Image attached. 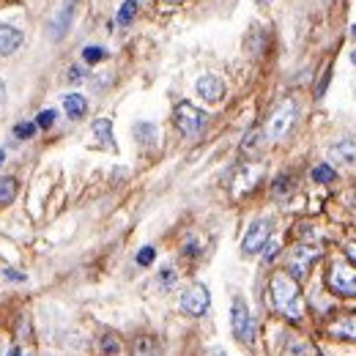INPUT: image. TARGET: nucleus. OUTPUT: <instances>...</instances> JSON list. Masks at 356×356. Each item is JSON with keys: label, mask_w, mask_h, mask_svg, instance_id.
<instances>
[{"label": "nucleus", "mask_w": 356, "mask_h": 356, "mask_svg": "<svg viewBox=\"0 0 356 356\" xmlns=\"http://www.w3.org/2000/svg\"><path fill=\"white\" fill-rule=\"evenodd\" d=\"M271 302H274V307H277L280 315H285L291 321H299L305 315V302H302L299 285L285 271H277L271 277Z\"/></svg>", "instance_id": "1"}, {"label": "nucleus", "mask_w": 356, "mask_h": 356, "mask_svg": "<svg viewBox=\"0 0 356 356\" xmlns=\"http://www.w3.org/2000/svg\"><path fill=\"white\" fill-rule=\"evenodd\" d=\"M230 329H233V337L238 343H252L255 337V321H252V312L247 307L244 299H233V307H230Z\"/></svg>", "instance_id": "2"}, {"label": "nucleus", "mask_w": 356, "mask_h": 356, "mask_svg": "<svg viewBox=\"0 0 356 356\" xmlns=\"http://www.w3.org/2000/svg\"><path fill=\"white\" fill-rule=\"evenodd\" d=\"M293 121H296V102H293V99H282L266 124L268 140H282L285 134L291 132Z\"/></svg>", "instance_id": "3"}, {"label": "nucleus", "mask_w": 356, "mask_h": 356, "mask_svg": "<svg viewBox=\"0 0 356 356\" xmlns=\"http://www.w3.org/2000/svg\"><path fill=\"white\" fill-rule=\"evenodd\" d=\"M173 121H176L178 132L184 134V137H197V134L203 132V127H206V113L197 110V107L189 104V102H181L176 107Z\"/></svg>", "instance_id": "4"}, {"label": "nucleus", "mask_w": 356, "mask_h": 356, "mask_svg": "<svg viewBox=\"0 0 356 356\" xmlns=\"http://www.w3.org/2000/svg\"><path fill=\"white\" fill-rule=\"evenodd\" d=\"M209 307H211V293H209L206 285L195 282V285H189V288L181 293V312H186V315H192V318H200V315L209 312Z\"/></svg>", "instance_id": "5"}, {"label": "nucleus", "mask_w": 356, "mask_h": 356, "mask_svg": "<svg viewBox=\"0 0 356 356\" xmlns=\"http://www.w3.org/2000/svg\"><path fill=\"white\" fill-rule=\"evenodd\" d=\"M318 255H321V250L318 247H310V244H299V247H293V252H291V258H288V268H291V277L293 280H302L310 266L318 261Z\"/></svg>", "instance_id": "6"}, {"label": "nucleus", "mask_w": 356, "mask_h": 356, "mask_svg": "<svg viewBox=\"0 0 356 356\" xmlns=\"http://www.w3.org/2000/svg\"><path fill=\"white\" fill-rule=\"evenodd\" d=\"M268 238H271V222H268V220L252 222L250 225V230H247V236H244V241H241L244 255H258V252H264V247L268 244Z\"/></svg>", "instance_id": "7"}, {"label": "nucleus", "mask_w": 356, "mask_h": 356, "mask_svg": "<svg viewBox=\"0 0 356 356\" xmlns=\"http://www.w3.org/2000/svg\"><path fill=\"white\" fill-rule=\"evenodd\" d=\"M329 288L340 296H356V271L346 266H332L329 271Z\"/></svg>", "instance_id": "8"}, {"label": "nucleus", "mask_w": 356, "mask_h": 356, "mask_svg": "<svg viewBox=\"0 0 356 356\" xmlns=\"http://www.w3.org/2000/svg\"><path fill=\"white\" fill-rule=\"evenodd\" d=\"M195 90H197V96H200L203 102L217 104V102H222V96H225V83L217 74H203V77L197 80Z\"/></svg>", "instance_id": "9"}, {"label": "nucleus", "mask_w": 356, "mask_h": 356, "mask_svg": "<svg viewBox=\"0 0 356 356\" xmlns=\"http://www.w3.org/2000/svg\"><path fill=\"white\" fill-rule=\"evenodd\" d=\"M280 356H321L318 354V348L307 343L305 337H296V334H291L288 332V337H285V343H282V351Z\"/></svg>", "instance_id": "10"}, {"label": "nucleus", "mask_w": 356, "mask_h": 356, "mask_svg": "<svg viewBox=\"0 0 356 356\" xmlns=\"http://www.w3.org/2000/svg\"><path fill=\"white\" fill-rule=\"evenodd\" d=\"M72 17H74V0H66L60 6V11L55 14V19H52V39H63L66 36V31L72 28Z\"/></svg>", "instance_id": "11"}, {"label": "nucleus", "mask_w": 356, "mask_h": 356, "mask_svg": "<svg viewBox=\"0 0 356 356\" xmlns=\"http://www.w3.org/2000/svg\"><path fill=\"white\" fill-rule=\"evenodd\" d=\"M22 47V31L17 25H0V55H14Z\"/></svg>", "instance_id": "12"}, {"label": "nucleus", "mask_w": 356, "mask_h": 356, "mask_svg": "<svg viewBox=\"0 0 356 356\" xmlns=\"http://www.w3.org/2000/svg\"><path fill=\"white\" fill-rule=\"evenodd\" d=\"M329 156H332L334 162H340V165H356V140L346 137V140L334 143V145L329 148Z\"/></svg>", "instance_id": "13"}, {"label": "nucleus", "mask_w": 356, "mask_h": 356, "mask_svg": "<svg viewBox=\"0 0 356 356\" xmlns=\"http://www.w3.org/2000/svg\"><path fill=\"white\" fill-rule=\"evenodd\" d=\"M329 334L343 337V340H356V312L332 321V323H329Z\"/></svg>", "instance_id": "14"}, {"label": "nucleus", "mask_w": 356, "mask_h": 356, "mask_svg": "<svg viewBox=\"0 0 356 356\" xmlns=\"http://www.w3.org/2000/svg\"><path fill=\"white\" fill-rule=\"evenodd\" d=\"M132 356H162V348H159V340L151 337V334H140L134 340Z\"/></svg>", "instance_id": "15"}, {"label": "nucleus", "mask_w": 356, "mask_h": 356, "mask_svg": "<svg viewBox=\"0 0 356 356\" xmlns=\"http://www.w3.org/2000/svg\"><path fill=\"white\" fill-rule=\"evenodd\" d=\"M63 110L69 118H83L88 110V102L83 99V93H66L63 96Z\"/></svg>", "instance_id": "16"}, {"label": "nucleus", "mask_w": 356, "mask_h": 356, "mask_svg": "<svg viewBox=\"0 0 356 356\" xmlns=\"http://www.w3.org/2000/svg\"><path fill=\"white\" fill-rule=\"evenodd\" d=\"M93 134H96V140H99L104 148H115V143H113V124H110L107 118L93 121Z\"/></svg>", "instance_id": "17"}, {"label": "nucleus", "mask_w": 356, "mask_h": 356, "mask_svg": "<svg viewBox=\"0 0 356 356\" xmlns=\"http://www.w3.org/2000/svg\"><path fill=\"white\" fill-rule=\"evenodd\" d=\"M134 137H137V143H154L156 140V127L148 124V121H140V124H134Z\"/></svg>", "instance_id": "18"}, {"label": "nucleus", "mask_w": 356, "mask_h": 356, "mask_svg": "<svg viewBox=\"0 0 356 356\" xmlns=\"http://www.w3.org/2000/svg\"><path fill=\"white\" fill-rule=\"evenodd\" d=\"M17 195V178H0V206L11 203Z\"/></svg>", "instance_id": "19"}, {"label": "nucleus", "mask_w": 356, "mask_h": 356, "mask_svg": "<svg viewBox=\"0 0 356 356\" xmlns=\"http://www.w3.org/2000/svg\"><path fill=\"white\" fill-rule=\"evenodd\" d=\"M137 14V0H124L118 8V25H129Z\"/></svg>", "instance_id": "20"}, {"label": "nucleus", "mask_w": 356, "mask_h": 356, "mask_svg": "<svg viewBox=\"0 0 356 356\" xmlns=\"http://www.w3.org/2000/svg\"><path fill=\"white\" fill-rule=\"evenodd\" d=\"M312 181L329 184V181H334V170H332L329 165H315V168H312Z\"/></svg>", "instance_id": "21"}, {"label": "nucleus", "mask_w": 356, "mask_h": 356, "mask_svg": "<svg viewBox=\"0 0 356 356\" xmlns=\"http://www.w3.org/2000/svg\"><path fill=\"white\" fill-rule=\"evenodd\" d=\"M36 124H31V121H22V124H17L14 127V137H19V140H28V137H33L36 134Z\"/></svg>", "instance_id": "22"}, {"label": "nucleus", "mask_w": 356, "mask_h": 356, "mask_svg": "<svg viewBox=\"0 0 356 356\" xmlns=\"http://www.w3.org/2000/svg\"><path fill=\"white\" fill-rule=\"evenodd\" d=\"M83 58H86V60H88V63H99V60H104V58H107V52H104V49H102V47H86V49H83Z\"/></svg>", "instance_id": "23"}, {"label": "nucleus", "mask_w": 356, "mask_h": 356, "mask_svg": "<svg viewBox=\"0 0 356 356\" xmlns=\"http://www.w3.org/2000/svg\"><path fill=\"white\" fill-rule=\"evenodd\" d=\"M102 351L107 356L118 354V351H121V343H118L113 334H104V337H102Z\"/></svg>", "instance_id": "24"}, {"label": "nucleus", "mask_w": 356, "mask_h": 356, "mask_svg": "<svg viewBox=\"0 0 356 356\" xmlns=\"http://www.w3.org/2000/svg\"><path fill=\"white\" fill-rule=\"evenodd\" d=\"M55 118H58V113H55V110H42V113H39V118H36V127L49 129V127L55 124Z\"/></svg>", "instance_id": "25"}, {"label": "nucleus", "mask_w": 356, "mask_h": 356, "mask_svg": "<svg viewBox=\"0 0 356 356\" xmlns=\"http://www.w3.org/2000/svg\"><path fill=\"white\" fill-rule=\"evenodd\" d=\"M154 258H156L154 247H143V250L137 252V264H140V266H151V264H154Z\"/></svg>", "instance_id": "26"}, {"label": "nucleus", "mask_w": 356, "mask_h": 356, "mask_svg": "<svg viewBox=\"0 0 356 356\" xmlns=\"http://www.w3.org/2000/svg\"><path fill=\"white\" fill-rule=\"evenodd\" d=\"M288 186H291V178H288V176H280L277 181H274L271 192H274V195H285V192H288Z\"/></svg>", "instance_id": "27"}, {"label": "nucleus", "mask_w": 356, "mask_h": 356, "mask_svg": "<svg viewBox=\"0 0 356 356\" xmlns=\"http://www.w3.org/2000/svg\"><path fill=\"white\" fill-rule=\"evenodd\" d=\"M277 247H280V241H274V238H268V244L264 247V261H271L274 255H277Z\"/></svg>", "instance_id": "28"}, {"label": "nucleus", "mask_w": 356, "mask_h": 356, "mask_svg": "<svg viewBox=\"0 0 356 356\" xmlns=\"http://www.w3.org/2000/svg\"><path fill=\"white\" fill-rule=\"evenodd\" d=\"M3 277H6L8 282H25V274H19V271H14V268H3Z\"/></svg>", "instance_id": "29"}, {"label": "nucleus", "mask_w": 356, "mask_h": 356, "mask_svg": "<svg viewBox=\"0 0 356 356\" xmlns=\"http://www.w3.org/2000/svg\"><path fill=\"white\" fill-rule=\"evenodd\" d=\"M159 282H162V285H165V288H168V285H173V282H176V274H173V271H170V268H165V271H162V274H159Z\"/></svg>", "instance_id": "30"}, {"label": "nucleus", "mask_w": 356, "mask_h": 356, "mask_svg": "<svg viewBox=\"0 0 356 356\" xmlns=\"http://www.w3.org/2000/svg\"><path fill=\"white\" fill-rule=\"evenodd\" d=\"M326 83H329V69L323 72V77H321V83H318V88H315V96H318V99L323 96V90H326Z\"/></svg>", "instance_id": "31"}, {"label": "nucleus", "mask_w": 356, "mask_h": 356, "mask_svg": "<svg viewBox=\"0 0 356 356\" xmlns=\"http://www.w3.org/2000/svg\"><path fill=\"white\" fill-rule=\"evenodd\" d=\"M69 80H72V83H80V80H83V69H80V66H72V69H69Z\"/></svg>", "instance_id": "32"}, {"label": "nucleus", "mask_w": 356, "mask_h": 356, "mask_svg": "<svg viewBox=\"0 0 356 356\" xmlns=\"http://www.w3.org/2000/svg\"><path fill=\"white\" fill-rule=\"evenodd\" d=\"M6 107V83L0 80V110Z\"/></svg>", "instance_id": "33"}, {"label": "nucleus", "mask_w": 356, "mask_h": 356, "mask_svg": "<svg viewBox=\"0 0 356 356\" xmlns=\"http://www.w3.org/2000/svg\"><path fill=\"white\" fill-rule=\"evenodd\" d=\"M346 252H348V258L356 264V244H348V250H346Z\"/></svg>", "instance_id": "34"}, {"label": "nucleus", "mask_w": 356, "mask_h": 356, "mask_svg": "<svg viewBox=\"0 0 356 356\" xmlns=\"http://www.w3.org/2000/svg\"><path fill=\"white\" fill-rule=\"evenodd\" d=\"M8 356H22V351H19V348H17V346H14V348H11V351H8Z\"/></svg>", "instance_id": "35"}, {"label": "nucleus", "mask_w": 356, "mask_h": 356, "mask_svg": "<svg viewBox=\"0 0 356 356\" xmlns=\"http://www.w3.org/2000/svg\"><path fill=\"white\" fill-rule=\"evenodd\" d=\"M209 356H227V354H225L222 348H217V351H211V354H209Z\"/></svg>", "instance_id": "36"}, {"label": "nucleus", "mask_w": 356, "mask_h": 356, "mask_svg": "<svg viewBox=\"0 0 356 356\" xmlns=\"http://www.w3.org/2000/svg\"><path fill=\"white\" fill-rule=\"evenodd\" d=\"M3 159H6V151H3V148H0V165H3Z\"/></svg>", "instance_id": "37"}, {"label": "nucleus", "mask_w": 356, "mask_h": 356, "mask_svg": "<svg viewBox=\"0 0 356 356\" xmlns=\"http://www.w3.org/2000/svg\"><path fill=\"white\" fill-rule=\"evenodd\" d=\"M255 3H271V0H255Z\"/></svg>", "instance_id": "38"}, {"label": "nucleus", "mask_w": 356, "mask_h": 356, "mask_svg": "<svg viewBox=\"0 0 356 356\" xmlns=\"http://www.w3.org/2000/svg\"><path fill=\"white\" fill-rule=\"evenodd\" d=\"M351 60H354V63H356V52H354V55H351Z\"/></svg>", "instance_id": "39"}, {"label": "nucleus", "mask_w": 356, "mask_h": 356, "mask_svg": "<svg viewBox=\"0 0 356 356\" xmlns=\"http://www.w3.org/2000/svg\"><path fill=\"white\" fill-rule=\"evenodd\" d=\"M170 3H178V0H170Z\"/></svg>", "instance_id": "40"}, {"label": "nucleus", "mask_w": 356, "mask_h": 356, "mask_svg": "<svg viewBox=\"0 0 356 356\" xmlns=\"http://www.w3.org/2000/svg\"><path fill=\"white\" fill-rule=\"evenodd\" d=\"M354 90H356V86H354Z\"/></svg>", "instance_id": "41"}]
</instances>
